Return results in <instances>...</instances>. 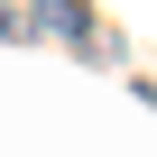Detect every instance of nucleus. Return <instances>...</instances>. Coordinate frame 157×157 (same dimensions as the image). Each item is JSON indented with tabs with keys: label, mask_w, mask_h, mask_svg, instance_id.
<instances>
[{
	"label": "nucleus",
	"mask_w": 157,
	"mask_h": 157,
	"mask_svg": "<svg viewBox=\"0 0 157 157\" xmlns=\"http://www.w3.org/2000/svg\"><path fill=\"white\" fill-rule=\"evenodd\" d=\"M28 28H46V37H65L74 56H93V65L111 56V37L93 28V10H83V0H28Z\"/></svg>",
	"instance_id": "nucleus-1"
}]
</instances>
